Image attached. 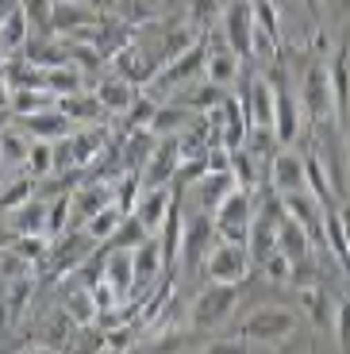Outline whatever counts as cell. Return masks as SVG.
Instances as JSON below:
<instances>
[{
    "mask_svg": "<svg viewBox=\"0 0 350 354\" xmlns=\"http://www.w3.org/2000/svg\"><path fill=\"white\" fill-rule=\"evenodd\" d=\"M177 162H181V142L177 139H162L150 151V162H147V181L142 185H169L177 174Z\"/></svg>",
    "mask_w": 350,
    "mask_h": 354,
    "instance_id": "cell-14",
    "label": "cell"
},
{
    "mask_svg": "<svg viewBox=\"0 0 350 354\" xmlns=\"http://www.w3.org/2000/svg\"><path fill=\"white\" fill-rule=\"evenodd\" d=\"M46 216H50L46 201H24L19 208H12V227H16V235H46Z\"/></svg>",
    "mask_w": 350,
    "mask_h": 354,
    "instance_id": "cell-20",
    "label": "cell"
},
{
    "mask_svg": "<svg viewBox=\"0 0 350 354\" xmlns=\"http://www.w3.org/2000/svg\"><path fill=\"white\" fill-rule=\"evenodd\" d=\"M219 243L216 235V223H212V216H196L193 223H189V235H181V258L189 270H204V258L212 254V247Z\"/></svg>",
    "mask_w": 350,
    "mask_h": 354,
    "instance_id": "cell-9",
    "label": "cell"
},
{
    "mask_svg": "<svg viewBox=\"0 0 350 354\" xmlns=\"http://www.w3.org/2000/svg\"><path fill=\"white\" fill-rule=\"evenodd\" d=\"M12 112L24 120V115H35V112H46V108H58V97L50 88H12Z\"/></svg>",
    "mask_w": 350,
    "mask_h": 354,
    "instance_id": "cell-23",
    "label": "cell"
},
{
    "mask_svg": "<svg viewBox=\"0 0 350 354\" xmlns=\"http://www.w3.org/2000/svg\"><path fill=\"white\" fill-rule=\"evenodd\" d=\"M27 292H31V277H19L16 285H12V292H8V308H12V319H19L24 316V304H27Z\"/></svg>",
    "mask_w": 350,
    "mask_h": 354,
    "instance_id": "cell-48",
    "label": "cell"
},
{
    "mask_svg": "<svg viewBox=\"0 0 350 354\" xmlns=\"http://www.w3.org/2000/svg\"><path fill=\"white\" fill-rule=\"evenodd\" d=\"M235 189V177L228 169H208V174L196 181V196H201V208H216L223 196Z\"/></svg>",
    "mask_w": 350,
    "mask_h": 354,
    "instance_id": "cell-24",
    "label": "cell"
},
{
    "mask_svg": "<svg viewBox=\"0 0 350 354\" xmlns=\"http://www.w3.org/2000/svg\"><path fill=\"white\" fill-rule=\"evenodd\" d=\"M277 247L285 250L293 262H297V258H308V254H312V235H308V231L300 227L293 216H285V220L277 223Z\"/></svg>",
    "mask_w": 350,
    "mask_h": 354,
    "instance_id": "cell-22",
    "label": "cell"
},
{
    "mask_svg": "<svg viewBox=\"0 0 350 354\" xmlns=\"http://www.w3.org/2000/svg\"><path fill=\"white\" fill-rule=\"evenodd\" d=\"M239 70H243V58H239L235 50H208L204 54V81H212V85L228 88L231 81H239Z\"/></svg>",
    "mask_w": 350,
    "mask_h": 354,
    "instance_id": "cell-17",
    "label": "cell"
},
{
    "mask_svg": "<svg viewBox=\"0 0 350 354\" xmlns=\"http://www.w3.org/2000/svg\"><path fill=\"white\" fill-rule=\"evenodd\" d=\"M27 151H31V139L19 131H0V154H4V162H19L24 166Z\"/></svg>",
    "mask_w": 350,
    "mask_h": 354,
    "instance_id": "cell-43",
    "label": "cell"
},
{
    "mask_svg": "<svg viewBox=\"0 0 350 354\" xmlns=\"http://www.w3.org/2000/svg\"><path fill=\"white\" fill-rule=\"evenodd\" d=\"M300 308L308 312V319H312V324H327V312H331V304H327V292L304 285V289H300Z\"/></svg>",
    "mask_w": 350,
    "mask_h": 354,
    "instance_id": "cell-40",
    "label": "cell"
},
{
    "mask_svg": "<svg viewBox=\"0 0 350 354\" xmlns=\"http://www.w3.org/2000/svg\"><path fill=\"white\" fill-rule=\"evenodd\" d=\"M147 235H150V231L142 227V220H139V216H135V212H127V216H123V223L116 227V235L108 239V247H127V250H131V247H139V243L147 239Z\"/></svg>",
    "mask_w": 350,
    "mask_h": 354,
    "instance_id": "cell-33",
    "label": "cell"
},
{
    "mask_svg": "<svg viewBox=\"0 0 350 354\" xmlns=\"http://www.w3.org/2000/svg\"><path fill=\"white\" fill-rule=\"evenodd\" d=\"M228 0H189V19L196 27H212V19H223Z\"/></svg>",
    "mask_w": 350,
    "mask_h": 354,
    "instance_id": "cell-41",
    "label": "cell"
},
{
    "mask_svg": "<svg viewBox=\"0 0 350 354\" xmlns=\"http://www.w3.org/2000/svg\"><path fill=\"white\" fill-rule=\"evenodd\" d=\"M24 127L35 139H62V135L70 131V115L62 112V108H46V112L24 115Z\"/></svg>",
    "mask_w": 350,
    "mask_h": 354,
    "instance_id": "cell-21",
    "label": "cell"
},
{
    "mask_svg": "<svg viewBox=\"0 0 350 354\" xmlns=\"http://www.w3.org/2000/svg\"><path fill=\"white\" fill-rule=\"evenodd\" d=\"M293 331H297V312L281 308V304H266V308H254L239 324L235 346H281L293 339Z\"/></svg>",
    "mask_w": 350,
    "mask_h": 354,
    "instance_id": "cell-1",
    "label": "cell"
},
{
    "mask_svg": "<svg viewBox=\"0 0 350 354\" xmlns=\"http://www.w3.org/2000/svg\"><path fill=\"white\" fill-rule=\"evenodd\" d=\"M254 27H258V19H254L250 0H228V8H223V35H228V46L239 58H250Z\"/></svg>",
    "mask_w": 350,
    "mask_h": 354,
    "instance_id": "cell-7",
    "label": "cell"
},
{
    "mask_svg": "<svg viewBox=\"0 0 350 354\" xmlns=\"http://www.w3.org/2000/svg\"><path fill=\"white\" fill-rule=\"evenodd\" d=\"M270 189L273 193H297V189H308V181H304V158L300 154H293V151H277L273 154V162H270Z\"/></svg>",
    "mask_w": 350,
    "mask_h": 354,
    "instance_id": "cell-10",
    "label": "cell"
},
{
    "mask_svg": "<svg viewBox=\"0 0 350 354\" xmlns=\"http://www.w3.org/2000/svg\"><path fill=\"white\" fill-rule=\"evenodd\" d=\"M219 100H223V88L212 85V81H196V88L185 97V108H189V112H212Z\"/></svg>",
    "mask_w": 350,
    "mask_h": 354,
    "instance_id": "cell-35",
    "label": "cell"
},
{
    "mask_svg": "<svg viewBox=\"0 0 350 354\" xmlns=\"http://www.w3.org/2000/svg\"><path fill=\"white\" fill-rule=\"evenodd\" d=\"M70 4H81V0H70Z\"/></svg>",
    "mask_w": 350,
    "mask_h": 354,
    "instance_id": "cell-54",
    "label": "cell"
},
{
    "mask_svg": "<svg viewBox=\"0 0 350 354\" xmlns=\"http://www.w3.org/2000/svg\"><path fill=\"white\" fill-rule=\"evenodd\" d=\"M239 100H243L246 115H250V127H258V131H273V85L270 77H258L254 85H246L243 93H239Z\"/></svg>",
    "mask_w": 350,
    "mask_h": 354,
    "instance_id": "cell-11",
    "label": "cell"
},
{
    "mask_svg": "<svg viewBox=\"0 0 350 354\" xmlns=\"http://www.w3.org/2000/svg\"><path fill=\"white\" fill-rule=\"evenodd\" d=\"M250 250H246V243H228L219 239L216 247H212V254L204 258V274H208V281H228V285H243L246 274H250Z\"/></svg>",
    "mask_w": 350,
    "mask_h": 354,
    "instance_id": "cell-4",
    "label": "cell"
},
{
    "mask_svg": "<svg viewBox=\"0 0 350 354\" xmlns=\"http://www.w3.org/2000/svg\"><path fill=\"white\" fill-rule=\"evenodd\" d=\"M324 239L331 247V254L339 258L342 266L350 262V250H347V239H342V223H339V204L335 208H324Z\"/></svg>",
    "mask_w": 350,
    "mask_h": 354,
    "instance_id": "cell-31",
    "label": "cell"
},
{
    "mask_svg": "<svg viewBox=\"0 0 350 354\" xmlns=\"http://www.w3.org/2000/svg\"><path fill=\"white\" fill-rule=\"evenodd\" d=\"M116 66H120V73L127 81H135V85H142L147 77H154V62H150V58H142L139 46H123V50L116 54Z\"/></svg>",
    "mask_w": 350,
    "mask_h": 354,
    "instance_id": "cell-26",
    "label": "cell"
},
{
    "mask_svg": "<svg viewBox=\"0 0 350 354\" xmlns=\"http://www.w3.org/2000/svg\"><path fill=\"white\" fill-rule=\"evenodd\" d=\"M120 223H123V212L116 208V204H104L100 212H93L85 220V231H89V239H93V243H108Z\"/></svg>",
    "mask_w": 350,
    "mask_h": 354,
    "instance_id": "cell-28",
    "label": "cell"
},
{
    "mask_svg": "<svg viewBox=\"0 0 350 354\" xmlns=\"http://www.w3.org/2000/svg\"><path fill=\"white\" fill-rule=\"evenodd\" d=\"M169 201H174V189L169 185H142V193H139L131 212L142 220L147 231H158V223L166 220V212H169Z\"/></svg>",
    "mask_w": 350,
    "mask_h": 354,
    "instance_id": "cell-13",
    "label": "cell"
},
{
    "mask_svg": "<svg viewBox=\"0 0 350 354\" xmlns=\"http://www.w3.org/2000/svg\"><path fill=\"white\" fill-rule=\"evenodd\" d=\"M185 124H189V108H158L150 131H154V135H169V131H185Z\"/></svg>",
    "mask_w": 350,
    "mask_h": 354,
    "instance_id": "cell-39",
    "label": "cell"
},
{
    "mask_svg": "<svg viewBox=\"0 0 350 354\" xmlns=\"http://www.w3.org/2000/svg\"><path fill=\"white\" fill-rule=\"evenodd\" d=\"M347 147H350V127H347Z\"/></svg>",
    "mask_w": 350,
    "mask_h": 354,
    "instance_id": "cell-52",
    "label": "cell"
},
{
    "mask_svg": "<svg viewBox=\"0 0 350 354\" xmlns=\"http://www.w3.org/2000/svg\"><path fill=\"white\" fill-rule=\"evenodd\" d=\"M27 39H31V19H27V12L16 4V8H8L4 19H0V58L19 54L27 46Z\"/></svg>",
    "mask_w": 350,
    "mask_h": 354,
    "instance_id": "cell-15",
    "label": "cell"
},
{
    "mask_svg": "<svg viewBox=\"0 0 350 354\" xmlns=\"http://www.w3.org/2000/svg\"><path fill=\"white\" fill-rule=\"evenodd\" d=\"M127 112H131V115H127V127H135V131H139V127H147V131H150V124H154V112H158V104H154V100H147V97H135Z\"/></svg>",
    "mask_w": 350,
    "mask_h": 354,
    "instance_id": "cell-45",
    "label": "cell"
},
{
    "mask_svg": "<svg viewBox=\"0 0 350 354\" xmlns=\"http://www.w3.org/2000/svg\"><path fill=\"white\" fill-rule=\"evenodd\" d=\"M66 312L73 316V324H77V328H89V324L100 316L97 297H93V292H85V289H73L70 297H66Z\"/></svg>",
    "mask_w": 350,
    "mask_h": 354,
    "instance_id": "cell-30",
    "label": "cell"
},
{
    "mask_svg": "<svg viewBox=\"0 0 350 354\" xmlns=\"http://www.w3.org/2000/svg\"><path fill=\"white\" fill-rule=\"evenodd\" d=\"M250 4H254V19H258V27H262L273 43H281V12H277V4H273V0H250Z\"/></svg>",
    "mask_w": 350,
    "mask_h": 354,
    "instance_id": "cell-37",
    "label": "cell"
},
{
    "mask_svg": "<svg viewBox=\"0 0 350 354\" xmlns=\"http://www.w3.org/2000/svg\"><path fill=\"white\" fill-rule=\"evenodd\" d=\"M97 16H89L81 4H70V0H54V19H50V27L58 31V35H73L77 27H85V24H93Z\"/></svg>",
    "mask_w": 350,
    "mask_h": 354,
    "instance_id": "cell-25",
    "label": "cell"
},
{
    "mask_svg": "<svg viewBox=\"0 0 350 354\" xmlns=\"http://www.w3.org/2000/svg\"><path fill=\"white\" fill-rule=\"evenodd\" d=\"M70 196H58V201H50V216H46V235H62V227L70 223Z\"/></svg>",
    "mask_w": 350,
    "mask_h": 354,
    "instance_id": "cell-47",
    "label": "cell"
},
{
    "mask_svg": "<svg viewBox=\"0 0 350 354\" xmlns=\"http://www.w3.org/2000/svg\"><path fill=\"white\" fill-rule=\"evenodd\" d=\"M112 196H116V193H112L108 185H85L81 193H73L70 201L77 204V220H89V216H93V212H100L104 204H116Z\"/></svg>",
    "mask_w": 350,
    "mask_h": 354,
    "instance_id": "cell-29",
    "label": "cell"
},
{
    "mask_svg": "<svg viewBox=\"0 0 350 354\" xmlns=\"http://www.w3.org/2000/svg\"><path fill=\"white\" fill-rule=\"evenodd\" d=\"M335 335H339V346L350 351V301H342L335 308Z\"/></svg>",
    "mask_w": 350,
    "mask_h": 354,
    "instance_id": "cell-49",
    "label": "cell"
},
{
    "mask_svg": "<svg viewBox=\"0 0 350 354\" xmlns=\"http://www.w3.org/2000/svg\"><path fill=\"white\" fill-rule=\"evenodd\" d=\"M347 274H350V262H347Z\"/></svg>",
    "mask_w": 350,
    "mask_h": 354,
    "instance_id": "cell-55",
    "label": "cell"
},
{
    "mask_svg": "<svg viewBox=\"0 0 350 354\" xmlns=\"http://www.w3.org/2000/svg\"><path fill=\"white\" fill-rule=\"evenodd\" d=\"M131 262H135V285H139V289L154 285L158 270L166 266L162 262V247H158V235H147L139 247H131Z\"/></svg>",
    "mask_w": 350,
    "mask_h": 354,
    "instance_id": "cell-16",
    "label": "cell"
},
{
    "mask_svg": "<svg viewBox=\"0 0 350 354\" xmlns=\"http://www.w3.org/2000/svg\"><path fill=\"white\" fill-rule=\"evenodd\" d=\"M231 177H235V185L243 189H258V169H254L250 154L243 151V147H231Z\"/></svg>",
    "mask_w": 350,
    "mask_h": 354,
    "instance_id": "cell-36",
    "label": "cell"
},
{
    "mask_svg": "<svg viewBox=\"0 0 350 354\" xmlns=\"http://www.w3.org/2000/svg\"><path fill=\"white\" fill-rule=\"evenodd\" d=\"M19 8L27 12V19L43 31V35H50L54 27H50V19H54V0H19Z\"/></svg>",
    "mask_w": 350,
    "mask_h": 354,
    "instance_id": "cell-42",
    "label": "cell"
},
{
    "mask_svg": "<svg viewBox=\"0 0 350 354\" xmlns=\"http://www.w3.org/2000/svg\"><path fill=\"white\" fill-rule=\"evenodd\" d=\"M12 250H16L19 258H27V262H39V258L46 254V235H16Z\"/></svg>",
    "mask_w": 350,
    "mask_h": 354,
    "instance_id": "cell-46",
    "label": "cell"
},
{
    "mask_svg": "<svg viewBox=\"0 0 350 354\" xmlns=\"http://www.w3.org/2000/svg\"><path fill=\"white\" fill-rule=\"evenodd\" d=\"M270 85H273V135H277V142H293L300 131V104L293 97L285 66H273Z\"/></svg>",
    "mask_w": 350,
    "mask_h": 354,
    "instance_id": "cell-5",
    "label": "cell"
},
{
    "mask_svg": "<svg viewBox=\"0 0 350 354\" xmlns=\"http://www.w3.org/2000/svg\"><path fill=\"white\" fill-rule=\"evenodd\" d=\"M254 216H258V193H254V189H243V185H235L216 208H212L216 235L228 239V243H246Z\"/></svg>",
    "mask_w": 350,
    "mask_h": 354,
    "instance_id": "cell-2",
    "label": "cell"
},
{
    "mask_svg": "<svg viewBox=\"0 0 350 354\" xmlns=\"http://www.w3.org/2000/svg\"><path fill=\"white\" fill-rule=\"evenodd\" d=\"M93 97H97V104L104 108V112H127V108H131V100H135V81H127V77H104V81H97Z\"/></svg>",
    "mask_w": 350,
    "mask_h": 354,
    "instance_id": "cell-18",
    "label": "cell"
},
{
    "mask_svg": "<svg viewBox=\"0 0 350 354\" xmlns=\"http://www.w3.org/2000/svg\"><path fill=\"white\" fill-rule=\"evenodd\" d=\"M304 115L315 127H327L335 115V93H331V77H327V66L312 62L304 73Z\"/></svg>",
    "mask_w": 350,
    "mask_h": 354,
    "instance_id": "cell-6",
    "label": "cell"
},
{
    "mask_svg": "<svg viewBox=\"0 0 350 354\" xmlns=\"http://www.w3.org/2000/svg\"><path fill=\"white\" fill-rule=\"evenodd\" d=\"M339 223H342V239H347V250H350V208L339 204Z\"/></svg>",
    "mask_w": 350,
    "mask_h": 354,
    "instance_id": "cell-51",
    "label": "cell"
},
{
    "mask_svg": "<svg viewBox=\"0 0 350 354\" xmlns=\"http://www.w3.org/2000/svg\"><path fill=\"white\" fill-rule=\"evenodd\" d=\"M235 304H239V285L212 281L208 289H204L201 297L193 301L189 324H193V331H216V328H223V324L231 319Z\"/></svg>",
    "mask_w": 350,
    "mask_h": 354,
    "instance_id": "cell-3",
    "label": "cell"
},
{
    "mask_svg": "<svg viewBox=\"0 0 350 354\" xmlns=\"http://www.w3.org/2000/svg\"><path fill=\"white\" fill-rule=\"evenodd\" d=\"M31 193H35V181H31V174L16 177V181H8V185H0V212H12V208H19L24 201H31Z\"/></svg>",
    "mask_w": 350,
    "mask_h": 354,
    "instance_id": "cell-32",
    "label": "cell"
},
{
    "mask_svg": "<svg viewBox=\"0 0 350 354\" xmlns=\"http://www.w3.org/2000/svg\"><path fill=\"white\" fill-rule=\"evenodd\" d=\"M139 193H142V177H139V174H127V177L120 181V189H116L112 201H116V208L127 216V212L135 208V201H139Z\"/></svg>",
    "mask_w": 350,
    "mask_h": 354,
    "instance_id": "cell-44",
    "label": "cell"
},
{
    "mask_svg": "<svg viewBox=\"0 0 350 354\" xmlns=\"http://www.w3.org/2000/svg\"><path fill=\"white\" fill-rule=\"evenodd\" d=\"M97 247V243L89 239V231H77V235H66V243L58 247V262H54V270L58 274H66V270H73L77 262H85V254Z\"/></svg>",
    "mask_w": 350,
    "mask_h": 354,
    "instance_id": "cell-27",
    "label": "cell"
},
{
    "mask_svg": "<svg viewBox=\"0 0 350 354\" xmlns=\"http://www.w3.org/2000/svg\"><path fill=\"white\" fill-rule=\"evenodd\" d=\"M204 54H208V46H204V43H193L185 54L169 58V62L158 70L154 88H174V85H185V81H196V77L204 73Z\"/></svg>",
    "mask_w": 350,
    "mask_h": 354,
    "instance_id": "cell-8",
    "label": "cell"
},
{
    "mask_svg": "<svg viewBox=\"0 0 350 354\" xmlns=\"http://www.w3.org/2000/svg\"><path fill=\"white\" fill-rule=\"evenodd\" d=\"M266 270V277H270V281H281V285H289V277H293V258L285 254V250L281 247H273L270 254L262 258V262H258Z\"/></svg>",
    "mask_w": 350,
    "mask_h": 354,
    "instance_id": "cell-38",
    "label": "cell"
},
{
    "mask_svg": "<svg viewBox=\"0 0 350 354\" xmlns=\"http://www.w3.org/2000/svg\"><path fill=\"white\" fill-rule=\"evenodd\" d=\"M24 166L31 169V177H46L54 169V142L50 139H35L31 142V151H27Z\"/></svg>",
    "mask_w": 350,
    "mask_h": 354,
    "instance_id": "cell-34",
    "label": "cell"
},
{
    "mask_svg": "<svg viewBox=\"0 0 350 354\" xmlns=\"http://www.w3.org/2000/svg\"><path fill=\"white\" fill-rule=\"evenodd\" d=\"M8 104H12V81L4 73V66H0V108H8Z\"/></svg>",
    "mask_w": 350,
    "mask_h": 354,
    "instance_id": "cell-50",
    "label": "cell"
},
{
    "mask_svg": "<svg viewBox=\"0 0 350 354\" xmlns=\"http://www.w3.org/2000/svg\"><path fill=\"white\" fill-rule=\"evenodd\" d=\"M0 166H4V154H0Z\"/></svg>",
    "mask_w": 350,
    "mask_h": 354,
    "instance_id": "cell-53",
    "label": "cell"
},
{
    "mask_svg": "<svg viewBox=\"0 0 350 354\" xmlns=\"http://www.w3.org/2000/svg\"><path fill=\"white\" fill-rule=\"evenodd\" d=\"M100 281L112 285L116 297H131L135 289V262H131V250L127 247H108L104 254V270H100Z\"/></svg>",
    "mask_w": 350,
    "mask_h": 354,
    "instance_id": "cell-12",
    "label": "cell"
},
{
    "mask_svg": "<svg viewBox=\"0 0 350 354\" xmlns=\"http://www.w3.org/2000/svg\"><path fill=\"white\" fill-rule=\"evenodd\" d=\"M158 247H162V262H177V254H181V204H177V193L174 201H169V212L166 220L158 223Z\"/></svg>",
    "mask_w": 350,
    "mask_h": 354,
    "instance_id": "cell-19",
    "label": "cell"
}]
</instances>
